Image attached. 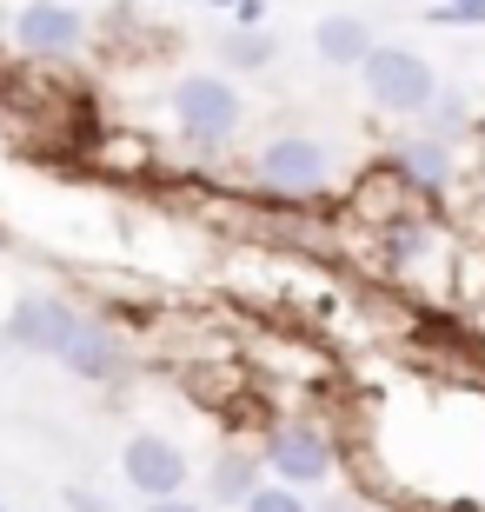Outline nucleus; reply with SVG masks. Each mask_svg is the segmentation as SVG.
<instances>
[{
  "label": "nucleus",
  "mask_w": 485,
  "mask_h": 512,
  "mask_svg": "<svg viewBox=\"0 0 485 512\" xmlns=\"http://www.w3.org/2000/svg\"><path fill=\"white\" fill-rule=\"evenodd\" d=\"M173 120H180V140L213 153L246 127V100H240V87L220 80V74H180V87H173Z\"/></svg>",
  "instance_id": "obj_1"
},
{
  "label": "nucleus",
  "mask_w": 485,
  "mask_h": 512,
  "mask_svg": "<svg viewBox=\"0 0 485 512\" xmlns=\"http://www.w3.org/2000/svg\"><path fill=\"white\" fill-rule=\"evenodd\" d=\"M359 80H366V100H373L379 114H419L432 94H439V80H432V60L412 54V47H379L359 60Z\"/></svg>",
  "instance_id": "obj_2"
},
{
  "label": "nucleus",
  "mask_w": 485,
  "mask_h": 512,
  "mask_svg": "<svg viewBox=\"0 0 485 512\" xmlns=\"http://www.w3.org/2000/svg\"><path fill=\"white\" fill-rule=\"evenodd\" d=\"M253 173H260L266 193L306 200V193H326L333 153H326V140H313V133H273V140L260 147V160H253Z\"/></svg>",
  "instance_id": "obj_3"
},
{
  "label": "nucleus",
  "mask_w": 485,
  "mask_h": 512,
  "mask_svg": "<svg viewBox=\"0 0 485 512\" xmlns=\"http://www.w3.org/2000/svg\"><path fill=\"white\" fill-rule=\"evenodd\" d=\"M333 439L319 433V426H306V419H293V426H273L266 433V453L260 466H273L280 473V486H319V479L333 473Z\"/></svg>",
  "instance_id": "obj_4"
},
{
  "label": "nucleus",
  "mask_w": 485,
  "mask_h": 512,
  "mask_svg": "<svg viewBox=\"0 0 485 512\" xmlns=\"http://www.w3.org/2000/svg\"><path fill=\"white\" fill-rule=\"evenodd\" d=\"M74 380H87V386H113L120 373H127V340L113 333L107 320H87V313H74V326H67V340H60V353H54Z\"/></svg>",
  "instance_id": "obj_5"
},
{
  "label": "nucleus",
  "mask_w": 485,
  "mask_h": 512,
  "mask_svg": "<svg viewBox=\"0 0 485 512\" xmlns=\"http://www.w3.org/2000/svg\"><path fill=\"white\" fill-rule=\"evenodd\" d=\"M120 473H127V486L140 499H173L187 486V453H180L167 433H133L127 446H120Z\"/></svg>",
  "instance_id": "obj_6"
},
{
  "label": "nucleus",
  "mask_w": 485,
  "mask_h": 512,
  "mask_svg": "<svg viewBox=\"0 0 485 512\" xmlns=\"http://www.w3.org/2000/svg\"><path fill=\"white\" fill-rule=\"evenodd\" d=\"M80 40H87V20H80V7H60V0H27L14 14V47L34 60H60L74 54Z\"/></svg>",
  "instance_id": "obj_7"
},
{
  "label": "nucleus",
  "mask_w": 485,
  "mask_h": 512,
  "mask_svg": "<svg viewBox=\"0 0 485 512\" xmlns=\"http://www.w3.org/2000/svg\"><path fill=\"white\" fill-rule=\"evenodd\" d=\"M67 326H74V306L60 300V293H27V300H14V313H7V340H14L20 353H60Z\"/></svg>",
  "instance_id": "obj_8"
},
{
  "label": "nucleus",
  "mask_w": 485,
  "mask_h": 512,
  "mask_svg": "<svg viewBox=\"0 0 485 512\" xmlns=\"http://www.w3.org/2000/svg\"><path fill=\"white\" fill-rule=\"evenodd\" d=\"M386 173L406 180V187H419V193H446L452 187V147L432 140V133H406V140H392Z\"/></svg>",
  "instance_id": "obj_9"
},
{
  "label": "nucleus",
  "mask_w": 485,
  "mask_h": 512,
  "mask_svg": "<svg viewBox=\"0 0 485 512\" xmlns=\"http://www.w3.org/2000/svg\"><path fill=\"white\" fill-rule=\"evenodd\" d=\"M313 54L326 60V67H359V60L373 54V27L359 14H326L313 27Z\"/></svg>",
  "instance_id": "obj_10"
},
{
  "label": "nucleus",
  "mask_w": 485,
  "mask_h": 512,
  "mask_svg": "<svg viewBox=\"0 0 485 512\" xmlns=\"http://www.w3.org/2000/svg\"><path fill=\"white\" fill-rule=\"evenodd\" d=\"M253 486H260V459L253 453H220L213 459V486H206V493L220 499V506H240Z\"/></svg>",
  "instance_id": "obj_11"
},
{
  "label": "nucleus",
  "mask_w": 485,
  "mask_h": 512,
  "mask_svg": "<svg viewBox=\"0 0 485 512\" xmlns=\"http://www.w3.org/2000/svg\"><path fill=\"white\" fill-rule=\"evenodd\" d=\"M220 54L240 67V74H260V67H273L280 60V40L266 34V27H233V34L220 40Z\"/></svg>",
  "instance_id": "obj_12"
},
{
  "label": "nucleus",
  "mask_w": 485,
  "mask_h": 512,
  "mask_svg": "<svg viewBox=\"0 0 485 512\" xmlns=\"http://www.w3.org/2000/svg\"><path fill=\"white\" fill-rule=\"evenodd\" d=\"M472 120H466V94H432L426 107H419V133H432V140H459Z\"/></svg>",
  "instance_id": "obj_13"
},
{
  "label": "nucleus",
  "mask_w": 485,
  "mask_h": 512,
  "mask_svg": "<svg viewBox=\"0 0 485 512\" xmlns=\"http://www.w3.org/2000/svg\"><path fill=\"white\" fill-rule=\"evenodd\" d=\"M240 506H246V512H313L306 499H299V486H253Z\"/></svg>",
  "instance_id": "obj_14"
},
{
  "label": "nucleus",
  "mask_w": 485,
  "mask_h": 512,
  "mask_svg": "<svg viewBox=\"0 0 485 512\" xmlns=\"http://www.w3.org/2000/svg\"><path fill=\"white\" fill-rule=\"evenodd\" d=\"M432 27H485V0H439V7H426Z\"/></svg>",
  "instance_id": "obj_15"
},
{
  "label": "nucleus",
  "mask_w": 485,
  "mask_h": 512,
  "mask_svg": "<svg viewBox=\"0 0 485 512\" xmlns=\"http://www.w3.org/2000/svg\"><path fill=\"white\" fill-rule=\"evenodd\" d=\"M67 506H74V512H120V506H107L100 493H87V486H67Z\"/></svg>",
  "instance_id": "obj_16"
},
{
  "label": "nucleus",
  "mask_w": 485,
  "mask_h": 512,
  "mask_svg": "<svg viewBox=\"0 0 485 512\" xmlns=\"http://www.w3.org/2000/svg\"><path fill=\"white\" fill-rule=\"evenodd\" d=\"M233 27H266V0H233Z\"/></svg>",
  "instance_id": "obj_17"
},
{
  "label": "nucleus",
  "mask_w": 485,
  "mask_h": 512,
  "mask_svg": "<svg viewBox=\"0 0 485 512\" xmlns=\"http://www.w3.org/2000/svg\"><path fill=\"white\" fill-rule=\"evenodd\" d=\"M313 512H359V499H353V493H326Z\"/></svg>",
  "instance_id": "obj_18"
},
{
  "label": "nucleus",
  "mask_w": 485,
  "mask_h": 512,
  "mask_svg": "<svg viewBox=\"0 0 485 512\" xmlns=\"http://www.w3.org/2000/svg\"><path fill=\"white\" fill-rule=\"evenodd\" d=\"M147 512H200V506H193V499H180V493H173V499H147Z\"/></svg>",
  "instance_id": "obj_19"
},
{
  "label": "nucleus",
  "mask_w": 485,
  "mask_h": 512,
  "mask_svg": "<svg viewBox=\"0 0 485 512\" xmlns=\"http://www.w3.org/2000/svg\"><path fill=\"white\" fill-rule=\"evenodd\" d=\"M213 7H233V0H213Z\"/></svg>",
  "instance_id": "obj_20"
},
{
  "label": "nucleus",
  "mask_w": 485,
  "mask_h": 512,
  "mask_svg": "<svg viewBox=\"0 0 485 512\" xmlns=\"http://www.w3.org/2000/svg\"><path fill=\"white\" fill-rule=\"evenodd\" d=\"M0 512H7V506H0Z\"/></svg>",
  "instance_id": "obj_21"
}]
</instances>
